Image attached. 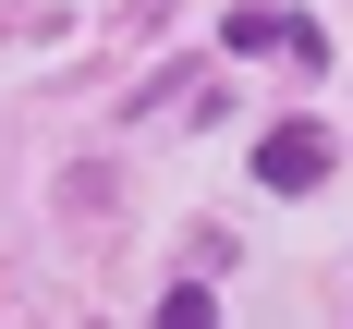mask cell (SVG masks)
<instances>
[{
	"label": "cell",
	"mask_w": 353,
	"mask_h": 329,
	"mask_svg": "<svg viewBox=\"0 0 353 329\" xmlns=\"http://www.w3.org/2000/svg\"><path fill=\"white\" fill-rule=\"evenodd\" d=\"M256 183L268 195H317L329 183V122H268L256 134Z\"/></svg>",
	"instance_id": "cell-1"
},
{
	"label": "cell",
	"mask_w": 353,
	"mask_h": 329,
	"mask_svg": "<svg viewBox=\"0 0 353 329\" xmlns=\"http://www.w3.org/2000/svg\"><path fill=\"white\" fill-rule=\"evenodd\" d=\"M219 37H232V49H292V37H305V12H232Z\"/></svg>",
	"instance_id": "cell-2"
},
{
	"label": "cell",
	"mask_w": 353,
	"mask_h": 329,
	"mask_svg": "<svg viewBox=\"0 0 353 329\" xmlns=\"http://www.w3.org/2000/svg\"><path fill=\"white\" fill-rule=\"evenodd\" d=\"M159 317H171V329H208L219 305H208V281H171V292H159Z\"/></svg>",
	"instance_id": "cell-3"
}]
</instances>
